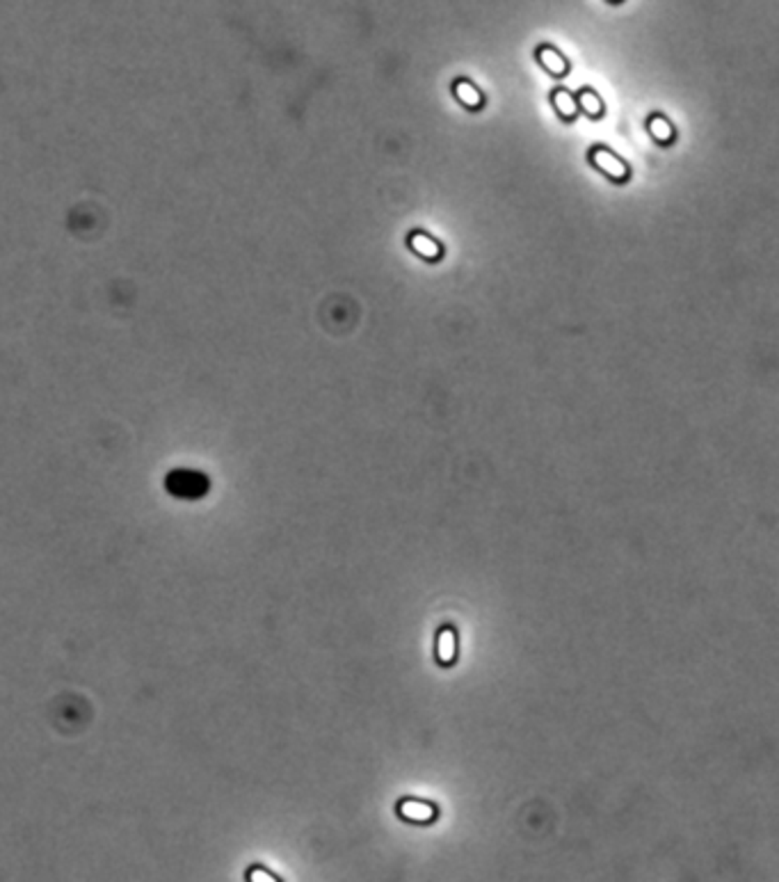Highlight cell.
Listing matches in <instances>:
<instances>
[{
	"instance_id": "cell-1",
	"label": "cell",
	"mask_w": 779,
	"mask_h": 882,
	"mask_svg": "<svg viewBox=\"0 0 779 882\" xmlns=\"http://www.w3.org/2000/svg\"><path fill=\"white\" fill-rule=\"evenodd\" d=\"M164 485H167L169 492L179 498H199L208 489L206 476H202L199 471H185V469L172 471Z\"/></svg>"
},
{
	"instance_id": "cell-2",
	"label": "cell",
	"mask_w": 779,
	"mask_h": 882,
	"mask_svg": "<svg viewBox=\"0 0 779 882\" xmlns=\"http://www.w3.org/2000/svg\"><path fill=\"white\" fill-rule=\"evenodd\" d=\"M592 162H595V165L606 174L608 179H612V181H624L629 177V167H627V162H624L622 158H617L615 154H610V151H606V149H595L592 151Z\"/></svg>"
},
{
	"instance_id": "cell-3",
	"label": "cell",
	"mask_w": 779,
	"mask_h": 882,
	"mask_svg": "<svg viewBox=\"0 0 779 882\" xmlns=\"http://www.w3.org/2000/svg\"><path fill=\"white\" fill-rule=\"evenodd\" d=\"M409 245H412L414 252L419 254V256H423V258L434 261V258L441 256V247H439V243L432 241V238L425 236V233H414V236L409 238Z\"/></svg>"
},
{
	"instance_id": "cell-4",
	"label": "cell",
	"mask_w": 779,
	"mask_h": 882,
	"mask_svg": "<svg viewBox=\"0 0 779 882\" xmlns=\"http://www.w3.org/2000/svg\"><path fill=\"white\" fill-rule=\"evenodd\" d=\"M455 96H457L459 103L471 107V110H476V107L482 105V94L478 92V87L474 83H469V80H457L455 83Z\"/></svg>"
},
{
	"instance_id": "cell-5",
	"label": "cell",
	"mask_w": 779,
	"mask_h": 882,
	"mask_svg": "<svg viewBox=\"0 0 779 882\" xmlns=\"http://www.w3.org/2000/svg\"><path fill=\"white\" fill-rule=\"evenodd\" d=\"M400 814H402L407 821L425 823V821H430L432 816H434V809L430 807V804L419 802V800H404V802L400 804Z\"/></svg>"
},
{
	"instance_id": "cell-6",
	"label": "cell",
	"mask_w": 779,
	"mask_h": 882,
	"mask_svg": "<svg viewBox=\"0 0 779 882\" xmlns=\"http://www.w3.org/2000/svg\"><path fill=\"white\" fill-rule=\"evenodd\" d=\"M537 56H540L542 67H544L548 73L563 75V73L567 71V62H565V58H563L555 48H548V46H546V48H540V53H537Z\"/></svg>"
},
{
	"instance_id": "cell-7",
	"label": "cell",
	"mask_w": 779,
	"mask_h": 882,
	"mask_svg": "<svg viewBox=\"0 0 779 882\" xmlns=\"http://www.w3.org/2000/svg\"><path fill=\"white\" fill-rule=\"evenodd\" d=\"M553 105H555V110L560 112L565 119H572V117H576V112H578V105H576V99L569 92H565V90H558V92H553Z\"/></svg>"
},
{
	"instance_id": "cell-8",
	"label": "cell",
	"mask_w": 779,
	"mask_h": 882,
	"mask_svg": "<svg viewBox=\"0 0 779 882\" xmlns=\"http://www.w3.org/2000/svg\"><path fill=\"white\" fill-rule=\"evenodd\" d=\"M649 133L658 140V142H670V140L674 137V128H672L670 122H667V119L654 117L649 122Z\"/></svg>"
},
{
	"instance_id": "cell-9",
	"label": "cell",
	"mask_w": 779,
	"mask_h": 882,
	"mask_svg": "<svg viewBox=\"0 0 779 882\" xmlns=\"http://www.w3.org/2000/svg\"><path fill=\"white\" fill-rule=\"evenodd\" d=\"M453 656H455V634L446 629L441 631V636H439V658L448 663V661H453Z\"/></svg>"
},
{
	"instance_id": "cell-10",
	"label": "cell",
	"mask_w": 779,
	"mask_h": 882,
	"mask_svg": "<svg viewBox=\"0 0 779 882\" xmlns=\"http://www.w3.org/2000/svg\"><path fill=\"white\" fill-rule=\"evenodd\" d=\"M576 105L583 107V110H585L590 117H599V115H601V101H599V96H597L595 92H590V90L580 92V99H578Z\"/></svg>"
},
{
	"instance_id": "cell-11",
	"label": "cell",
	"mask_w": 779,
	"mask_h": 882,
	"mask_svg": "<svg viewBox=\"0 0 779 882\" xmlns=\"http://www.w3.org/2000/svg\"><path fill=\"white\" fill-rule=\"evenodd\" d=\"M249 882H279L277 878H274L272 873H268V871H263V868H254L249 873Z\"/></svg>"
}]
</instances>
